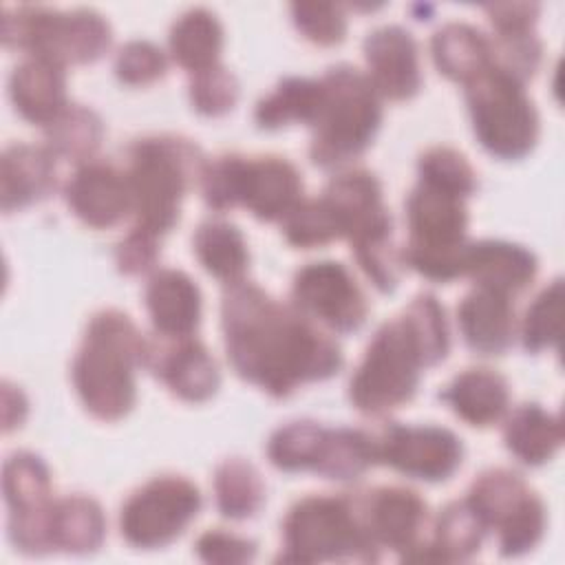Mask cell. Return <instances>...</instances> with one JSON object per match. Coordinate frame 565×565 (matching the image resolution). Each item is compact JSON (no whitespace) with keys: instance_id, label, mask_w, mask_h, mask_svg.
<instances>
[{"instance_id":"d6986e66","label":"cell","mask_w":565,"mask_h":565,"mask_svg":"<svg viewBox=\"0 0 565 565\" xmlns=\"http://www.w3.org/2000/svg\"><path fill=\"white\" fill-rule=\"evenodd\" d=\"M9 95L15 110L26 121L49 126L68 104L66 68L53 60L29 55L13 68Z\"/></svg>"},{"instance_id":"f6af8a7d","label":"cell","mask_w":565,"mask_h":565,"mask_svg":"<svg viewBox=\"0 0 565 565\" xmlns=\"http://www.w3.org/2000/svg\"><path fill=\"white\" fill-rule=\"evenodd\" d=\"M188 88L194 110L205 117H221L230 113L238 99V82L234 73L221 64L192 73Z\"/></svg>"},{"instance_id":"ba28073f","label":"cell","mask_w":565,"mask_h":565,"mask_svg":"<svg viewBox=\"0 0 565 565\" xmlns=\"http://www.w3.org/2000/svg\"><path fill=\"white\" fill-rule=\"evenodd\" d=\"M466 104L479 143L497 159H523L536 143L539 115L521 82L486 68L466 84Z\"/></svg>"},{"instance_id":"7bdbcfd3","label":"cell","mask_w":565,"mask_h":565,"mask_svg":"<svg viewBox=\"0 0 565 565\" xmlns=\"http://www.w3.org/2000/svg\"><path fill=\"white\" fill-rule=\"evenodd\" d=\"M245 166L247 159L241 154H221L212 161H205L199 181L207 207L225 212L234 205H241Z\"/></svg>"},{"instance_id":"d590c367","label":"cell","mask_w":565,"mask_h":565,"mask_svg":"<svg viewBox=\"0 0 565 565\" xmlns=\"http://www.w3.org/2000/svg\"><path fill=\"white\" fill-rule=\"evenodd\" d=\"M46 148L55 157L73 159V161H88L104 139V124L102 117L82 104H66L64 110L44 126Z\"/></svg>"},{"instance_id":"ffe728a7","label":"cell","mask_w":565,"mask_h":565,"mask_svg":"<svg viewBox=\"0 0 565 565\" xmlns=\"http://www.w3.org/2000/svg\"><path fill=\"white\" fill-rule=\"evenodd\" d=\"M143 302L154 333L188 338L201 320V291L196 282L179 269L154 271L143 289Z\"/></svg>"},{"instance_id":"f546056e","label":"cell","mask_w":565,"mask_h":565,"mask_svg":"<svg viewBox=\"0 0 565 565\" xmlns=\"http://www.w3.org/2000/svg\"><path fill=\"white\" fill-rule=\"evenodd\" d=\"M192 245L207 274L225 285L243 280L249 265V254L245 236L236 225L223 218H207L196 227Z\"/></svg>"},{"instance_id":"7c38bea8","label":"cell","mask_w":565,"mask_h":565,"mask_svg":"<svg viewBox=\"0 0 565 565\" xmlns=\"http://www.w3.org/2000/svg\"><path fill=\"white\" fill-rule=\"evenodd\" d=\"M377 463H386L397 472L422 481H446L461 466V439L441 426H404L386 424L375 435Z\"/></svg>"},{"instance_id":"603a6c76","label":"cell","mask_w":565,"mask_h":565,"mask_svg":"<svg viewBox=\"0 0 565 565\" xmlns=\"http://www.w3.org/2000/svg\"><path fill=\"white\" fill-rule=\"evenodd\" d=\"M486 523L479 514L468 505V501H450L441 508L433 525V539L417 543L408 550L402 561L415 563H455L468 561L475 552H479Z\"/></svg>"},{"instance_id":"7a4b0ae2","label":"cell","mask_w":565,"mask_h":565,"mask_svg":"<svg viewBox=\"0 0 565 565\" xmlns=\"http://www.w3.org/2000/svg\"><path fill=\"white\" fill-rule=\"evenodd\" d=\"M146 338L117 309L97 311L73 358L71 375L86 411L102 422L130 413L137 397L135 369L143 366Z\"/></svg>"},{"instance_id":"9a60e30c","label":"cell","mask_w":565,"mask_h":565,"mask_svg":"<svg viewBox=\"0 0 565 565\" xmlns=\"http://www.w3.org/2000/svg\"><path fill=\"white\" fill-rule=\"evenodd\" d=\"M71 212L90 227H110L130 212V190L126 172L113 163L88 159L75 168L64 185Z\"/></svg>"},{"instance_id":"816d5d0a","label":"cell","mask_w":565,"mask_h":565,"mask_svg":"<svg viewBox=\"0 0 565 565\" xmlns=\"http://www.w3.org/2000/svg\"><path fill=\"white\" fill-rule=\"evenodd\" d=\"M483 9L497 35L532 31L539 15L536 2H503V4H486Z\"/></svg>"},{"instance_id":"f5cc1de1","label":"cell","mask_w":565,"mask_h":565,"mask_svg":"<svg viewBox=\"0 0 565 565\" xmlns=\"http://www.w3.org/2000/svg\"><path fill=\"white\" fill-rule=\"evenodd\" d=\"M26 411H29V404H26L24 393L4 380L2 382V422H4L2 428H4V433L20 428L26 417Z\"/></svg>"},{"instance_id":"2e32d148","label":"cell","mask_w":565,"mask_h":565,"mask_svg":"<svg viewBox=\"0 0 565 565\" xmlns=\"http://www.w3.org/2000/svg\"><path fill=\"white\" fill-rule=\"evenodd\" d=\"M364 525L377 547H388L404 556L422 543L428 510L426 501L411 488L382 486L360 499Z\"/></svg>"},{"instance_id":"3957f363","label":"cell","mask_w":565,"mask_h":565,"mask_svg":"<svg viewBox=\"0 0 565 565\" xmlns=\"http://www.w3.org/2000/svg\"><path fill=\"white\" fill-rule=\"evenodd\" d=\"M196 143L174 135L137 139L128 150L126 181L135 225L163 236L179 221V203L205 168Z\"/></svg>"},{"instance_id":"8d00e7d4","label":"cell","mask_w":565,"mask_h":565,"mask_svg":"<svg viewBox=\"0 0 565 565\" xmlns=\"http://www.w3.org/2000/svg\"><path fill=\"white\" fill-rule=\"evenodd\" d=\"M349 243L360 269L375 285V289L391 294L397 287L404 265L402 252L393 243V218L386 216L377 221L375 225L349 238Z\"/></svg>"},{"instance_id":"b9f144b4","label":"cell","mask_w":565,"mask_h":565,"mask_svg":"<svg viewBox=\"0 0 565 565\" xmlns=\"http://www.w3.org/2000/svg\"><path fill=\"white\" fill-rule=\"evenodd\" d=\"M563 280L556 278L547 285L534 302L527 307L521 335L523 347L530 353H539L543 349L556 347L561 342V324H563Z\"/></svg>"},{"instance_id":"bcb514c9","label":"cell","mask_w":565,"mask_h":565,"mask_svg":"<svg viewBox=\"0 0 565 565\" xmlns=\"http://www.w3.org/2000/svg\"><path fill=\"white\" fill-rule=\"evenodd\" d=\"M541 62V42L532 31L523 33H503L490 42V66L514 77L516 82H525L534 75Z\"/></svg>"},{"instance_id":"484cf974","label":"cell","mask_w":565,"mask_h":565,"mask_svg":"<svg viewBox=\"0 0 565 565\" xmlns=\"http://www.w3.org/2000/svg\"><path fill=\"white\" fill-rule=\"evenodd\" d=\"M322 199L335 212L344 238H351L388 212L382 203V185L369 170H347L335 174L327 183Z\"/></svg>"},{"instance_id":"277c9868","label":"cell","mask_w":565,"mask_h":565,"mask_svg":"<svg viewBox=\"0 0 565 565\" xmlns=\"http://www.w3.org/2000/svg\"><path fill=\"white\" fill-rule=\"evenodd\" d=\"M380 558V547L371 539L360 499L335 494H309L296 501L282 521L285 563L364 561Z\"/></svg>"},{"instance_id":"4fadbf2b","label":"cell","mask_w":565,"mask_h":565,"mask_svg":"<svg viewBox=\"0 0 565 565\" xmlns=\"http://www.w3.org/2000/svg\"><path fill=\"white\" fill-rule=\"evenodd\" d=\"M143 366L185 402H205L221 384L216 360L192 335L168 338L154 333V338H146Z\"/></svg>"},{"instance_id":"74e56055","label":"cell","mask_w":565,"mask_h":565,"mask_svg":"<svg viewBox=\"0 0 565 565\" xmlns=\"http://www.w3.org/2000/svg\"><path fill=\"white\" fill-rule=\"evenodd\" d=\"M399 320L406 327L424 369L446 360L450 349V335L444 307L433 294H417L408 302Z\"/></svg>"},{"instance_id":"f1b7e54d","label":"cell","mask_w":565,"mask_h":565,"mask_svg":"<svg viewBox=\"0 0 565 565\" xmlns=\"http://www.w3.org/2000/svg\"><path fill=\"white\" fill-rule=\"evenodd\" d=\"M508 450L527 466L550 461L563 444L561 419L539 404H521L505 422Z\"/></svg>"},{"instance_id":"6da1fadb","label":"cell","mask_w":565,"mask_h":565,"mask_svg":"<svg viewBox=\"0 0 565 565\" xmlns=\"http://www.w3.org/2000/svg\"><path fill=\"white\" fill-rule=\"evenodd\" d=\"M221 327L236 375L271 397H287L300 384L327 380L342 366L333 338L294 305H280L245 278L225 287Z\"/></svg>"},{"instance_id":"30bf717a","label":"cell","mask_w":565,"mask_h":565,"mask_svg":"<svg viewBox=\"0 0 565 565\" xmlns=\"http://www.w3.org/2000/svg\"><path fill=\"white\" fill-rule=\"evenodd\" d=\"M199 488L179 475L154 477L135 490L119 512V530L128 545L157 550L172 543L199 514Z\"/></svg>"},{"instance_id":"4dcf8cb0","label":"cell","mask_w":565,"mask_h":565,"mask_svg":"<svg viewBox=\"0 0 565 565\" xmlns=\"http://www.w3.org/2000/svg\"><path fill=\"white\" fill-rule=\"evenodd\" d=\"M53 547L68 554H93L106 536L102 505L86 494H68L53 503Z\"/></svg>"},{"instance_id":"60d3db41","label":"cell","mask_w":565,"mask_h":565,"mask_svg":"<svg viewBox=\"0 0 565 565\" xmlns=\"http://www.w3.org/2000/svg\"><path fill=\"white\" fill-rule=\"evenodd\" d=\"M419 181L466 199L477 188V174L470 161L450 146H433L417 161Z\"/></svg>"},{"instance_id":"836d02e7","label":"cell","mask_w":565,"mask_h":565,"mask_svg":"<svg viewBox=\"0 0 565 565\" xmlns=\"http://www.w3.org/2000/svg\"><path fill=\"white\" fill-rule=\"evenodd\" d=\"M214 497L225 519L245 521L263 508L265 483L254 463L243 457H227L214 470Z\"/></svg>"},{"instance_id":"ab89813d","label":"cell","mask_w":565,"mask_h":565,"mask_svg":"<svg viewBox=\"0 0 565 565\" xmlns=\"http://www.w3.org/2000/svg\"><path fill=\"white\" fill-rule=\"evenodd\" d=\"M282 234L289 245L302 247V249L322 247L335 238H344V232L335 212L322 196L300 201L282 218Z\"/></svg>"},{"instance_id":"e0dca14e","label":"cell","mask_w":565,"mask_h":565,"mask_svg":"<svg viewBox=\"0 0 565 565\" xmlns=\"http://www.w3.org/2000/svg\"><path fill=\"white\" fill-rule=\"evenodd\" d=\"M57 185L55 154L46 146L11 143L0 159L2 212H15L40 203Z\"/></svg>"},{"instance_id":"ac0fdd59","label":"cell","mask_w":565,"mask_h":565,"mask_svg":"<svg viewBox=\"0 0 565 565\" xmlns=\"http://www.w3.org/2000/svg\"><path fill=\"white\" fill-rule=\"evenodd\" d=\"M302 179L294 163L282 157L247 159L241 205L258 221L285 218L302 199Z\"/></svg>"},{"instance_id":"8fae6325","label":"cell","mask_w":565,"mask_h":565,"mask_svg":"<svg viewBox=\"0 0 565 565\" xmlns=\"http://www.w3.org/2000/svg\"><path fill=\"white\" fill-rule=\"evenodd\" d=\"M291 305L338 333L360 329L369 302L351 271L335 260H316L300 267L291 282Z\"/></svg>"},{"instance_id":"e575fe53","label":"cell","mask_w":565,"mask_h":565,"mask_svg":"<svg viewBox=\"0 0 565 565\" xmlns=\"http://www.w3.org/2000/svg\"><path fill=\"white\" fill-rule=\"evenodd\" d=\"M532 494L527 483L508 468L483 470L468 488V505L479 514L486 527H499Z\"/></svg>"},{"instance_id":"9c48e42d","label":"cell","mask_w":565,"mask_h":565,"mask_svg":"<svg viewBox=\"0 0 565 565\" xmlns=\"http://www.w3.org/2000/svg\"><path fill=\"white\" fill-rule=\"evenodd\" d=\"M424 364L399 318L384 322L355 369L349 397L364 415H384L406 404L419 384Z\"/></svg>"},{"instance_id":"7402d4cb","label":"cell","mask_w":565,"mask_h":565,"mask_svg":"<svg viewBox=\"0 0 565 565\" xmlns=\"http://www.w3.org/2000/svg\"><path fill=\"white\" fill-rule=\"evenodd\" d=\"M457 322L466 344L479 355H501L514 338V309L508 296L472 289L457 307Z\"/></svg>"},{"instance_id":"1f68e13d","label":"cell","mask_w":565,"mask_h":565,"mask_svg":"<svg viewBox=\"0 0 565 565\" xmlns=\"http://www.w3.org/2000/svg\"><path fill=\"white\" fill-rule=\"evenodd\" d=\"M322 102L320 79L307 77H285L276 84L271 93L258 99L254 119L260 128L274 130L287 124L300 121L313 126Z\"/></svg>"},{"instance_id":"681fc988","label":"cell","mask_w":565,"mask_h":565,"mask_svg":"<svg viewBox=\"0 0 565 565\" xmlns=\"http://www.w3.org/2000/svg\"><path fill=\"white\" fill-rule=\"evenodd\" d=\"M157 258H159V236L137 225L115 247L117 269L128 276H139L150 271Z\"/></svg>"},{"instance_id":"ee69618b","label":"cell","mask_w":565,"mask_h":565,"mask_svg":"<svg viewBox=\"0 0 565 565\" xmlns=\"http://www.w3.org/2000/svg\"><path fill=\"white\" fill-rule=\"evenodd\" d=\"M545 505L543 501L532 492L523 505L505 519L499 530V552L501 556H523L530 550L539 545L545 532Z\"/></svg>"},{"instance_id":"f35d334b","label":"cell","mask_w":565,"mask_h":565,"mask_svg":"<svg viewBox=\"0 0 565 565\" xmlns=\"http://www.w3.org/2000/svg\"><path fill=\"white\" fill-rule=\"evenodd\" d=\"M327 428L311 419H298L280 426L267 441L269 461L285 472L311 470L318 461Z\"/></svg>"},{"instance_id":"d4e9b609","label":"cell","mask_w":565,"mask_h":565,"mask_svg":"<svg viewBox=\"0 0 565 565\" xmlns=\"http://www.w3.org/2000/svg\"><path fill=\"white\" fill-rule=\"evenodd\" d=\"M2 492L7 503V519H38L53 510L51 472L46 463L29 452H11L2 468Z\"/></svg>"},{"instance_id":"7dc6e473","label":"cell","mask_w":565,"mask_h":565,"mask_svg":"<svg viewBox=\"0 0 565 565\" xmlns=\"http://www.w3.org/2000/svg\"><path fill=\"white\" fill-rule=\"evenodd\" d=\"M291 20L309 42L320 46H333L347 33L344 11L335 2H294Z\"/></svg>"},{"instance_id":"44dd1931","label":"cell","mask_w":565,"mask_h":565,"mask_svg":"<svg viewBox=\"0 0 565 565\" xmlns=\"http://www.w3.org/2000/svg\"><path fill=\"white\" fill-rule=\"evenodd\" d=\"M463 276L481 289L510 298L525 289L536 276V256L516 243L490 238L475 241L468 243L466 249Z\"/></svg>"},{"instance_id":"5bb4252c","label":"cell","mask_w":565,"mask_h":565,"mask_svg":"<svg viewBox=\"0 0 565 565\" xmlns=\"http://www.w3.org/2000/svg\"><path fill=\"white\" fill-rule=\"evenodd\" d=\"M369 79L380 97L404 102L422 88L417 42L399 24H384L364 38Z\"/></svg>"},{"instance_id":"4316f807","label":"cell","mask_w":565,"mask_h":565,"mask_svg":"<svg viewBox=\"0 0 565 565\" xmlns=\"http://www.w3.org/2000/svg\"><path fill=\"white\" fill-rule=\"evenodd\" d=\"M435 66L452 82L468 84L490 68V40L466 22H448L433 33Z\"/></svg>"},{"instance_id":"52a82bcc","label":"cell","mask_w":565,"mask_h":565,"mask_svg":"<svg viewBox=\"0 0 565 565\" xmlns=\"http://www.w3.org/2000/svg\"><path fill=\"white\" fill-rule=\"evenodd\" d=\"M406 223L404 265L433 282H450L463 276L468 210L461 196L419 181L406 199Z\"/></svg>"},{"instance_id":"c3c4849f","label":"cell","mask_w":565,"mask_h":565,"mask_svg":"<svg viewBox=\"0 0 565 565\" xmlns=\"http://www.w3.org/2000/svg\"><path fill=\"white\" fill-rule=\"evenodd\" d=\"M168 68L166 53L148 40L126 42L115 57V73L128 86H143L163 77Z\"/></svg>"},{"instance_id":"5b68a950","label":"cell","mask_w":565,"mask_h":565,"mask_svg":"<svg viewBox=\"0 0 565 565\" xmlns=\"http://www.w3.org/2000/svg\"><path fill=\"white\" fill-rule=\"evenodd\" d=\"M320 84L322 102L309 154L316 166L335 168L366 150L380 128L382 106L371 79L349 64L331 66Z\"/></svg>"},{"instance_id":"f907efd6","label":"cell","mask_w":565,"mask_h":565,"mask_svg":"<svg viewBox=\"0 0 565 565\" xmlns=\"http://www.w3.org/2000/svg\"><path fill=\"white\" fill-rule=\"evenodd\" d=\"M196 554L205 563H249L256 556V543L225 530H207L196 539Z\"/></svg>"},{"instance_id":"cb8c5ba5","label":"cell","mask_w":565,"mask_h":565,"mask_svg":"<svg viewBox=\"0 0 565 565\" xmlns=\"http://www.w3.org/2000/svg\"><path fill=\"white\" fill-rule=\"evenodd\" d=\"M439 397L470 426L486 428L499 422L510 404V388L503 375L486 366H472L452 377Z\"/></svg>"},{"instance_id":"83f0119b","label":"cell","mask_w":565,"mask_h":565,"mask_svg":"<svg viewBox=\"0 0 565 565\" xmlns=\"http://www.w3.org/2000/svg\"><path fill=\"white\" fill-rule=\"evenodd\" d=\"M168 46L172 60L190 71L199 73L218 64L223 46V29L216 15L205 7H192L183 11L170 26Z\"/></svg>"},{"instance_id":"d6a6232c","label":"cell","mask_w":565,"mask_h":565,"mask_svg":"<svg viewBox=\"0 0 565 565\" xmlns=\"http://www.w3.org/2000/svg\"><path fill=\"white\" fill-rule=\"evenodd\" d=\"M373 463H377L375 435L360 428H327L313 472L333 481H351Z\"/></svg>"},{"instance_id":"8992f818","label":"cell","mask_w":565,"mask_h":565,"mask_svg":"<svg viewBox=\"0 0 565 565\" xmlns=\"http://www.w3.org/2000/svg\"><path fill=\"white\" fill-rule=\"evenodd\" d=\"M110 26L93 9L57 11L40 4L2 9V42L62 64H90L110 46Z\"/></svg>"}]
</instances>
